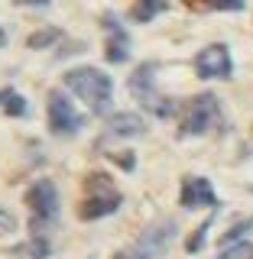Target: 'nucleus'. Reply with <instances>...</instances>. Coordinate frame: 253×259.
I'll list each match as a JSON object with an SVG mask.
<instances>
[{
	"mask_svg": "<svg viewBox=\"0 0 253 259\" xmlns=\"http://www.w3.org/2000/svg\"><path fill=\"white\" fill-rule=\"evenodd\" d=\"M65 88L85 101V107L94 113V117H104L111 110V97H114V81L111 75H104L101 68H91V65H81V68L65 71Z\"/></svg>",
	"mask_w": 253,
	"mask_h": 259,
	"instance_id": "obj_1",
	"label": "nucleus"
},
{
	"mask_svg": "<svg viewBox=\"0 0 253 259\" xmlns=\"http://www.w3.org/2000/svg\"><path fill=\"white\" fill-rule=\"evenodd\" d=\"M26 204H29V230H32V240H46L49 227L59 221V191L49 178H39L36 185L26 191Z\"/></svg>",
	"mask_w": 253,
	"mask_h": 259,
	"instance_id": "obj_2",
	"label": "nucleus"
},
{
	"mask_svg": "<svg viewBox=\"0 0 253 259\" xmlns=\"http://www.w3.org/2000/svg\"><path fill=\"white\" fill-rule=\"evenodd\" d=\"M153 71H156V62L140 65V68H136V75L130 78V91H133V97H136V101H140L150 113H156V117H169L175 104L156 91V75H153Z\"/></svg>",
	"mask_w": 253,
	"mask_h": 259,
	"instance_id": "obj_3",
	"label": "nucleus"
},
{
	"mask_svg": "<svg viewBox=\"0 0 253 259\" xmlns=\"http://www.w3.org/2000/svg\"><path fill=\"white\" fill-rule=\"evenodd\" d=\"M221 120H224V113H221L218 97L214 94H198L192 101V107H189V117H185V123H182V133L185 136H205V133L221 126Z\"/></svg>",
	"mask_w": 253,
	"mask_h": 259,
	"instance_id": "obj_4",
	"label": "nucleus"
},
{
	"mask_svg": "<svg viewBox=\"0 0 253 259\" xmlns=\"http://www.w3.org/2000/svg\"><path fill=\"white\" fill-rule=\"evenodd\" d=\"M81 126H85V117L75 110L68 94L62 88L49 94V130H52V136H78Z\"/></svg>",
	"mask_w": 253,
	"mask_h": 259,
	"instance_id": "obj_5",
	"label": "nucleus"
},
{
	"mask_svg": "<svg viewBox=\"0 0 253 259\" xmlns=\"http://www.w3.org/2000/svg\"><path fill=\"white\" fill-rule=\"evenodd\" d=\"M91 198L85 201V207H81V217L85 221H97V217H107L114 214V210L120 207V191H114L111 188V182H107V175H91Z\"/></svg>",
	"mask_w": 253,
	"mask_h": 259,
	"instance_id": "obj_6",
	"label": "nucleus"
},
{
	"mask_svg": "<svg viewBox=\"0 0 253 259\" xmlns=\"http://www.w3.org/2000/svg\"><path fill=\"white\" fill-rule=\"evenodd\" d=\"M195 71H198V78H231L234 75V62H231L227 46L224 42L205 46L198 55H195Z\"/></svg>",
	"mask_w": 253,
	"mask_h": 259,
	"instance_id": "obj_7",
	"label": "nucleus"
},
{
	"mask_svg": "<svg viewBox=\"0 0 253 259\" xmlns=\"http://www.w3.org/2000/svg\"><path fill=\"white\" fill-rule=\"evenodd\" d=\"M175 237V224L169 221V224H159V227H153V230H146L140 240H136V246L133 249H127L133 259H159L162 253H166V246L172 243Z\"/></svg>",
	"mask_w": 253,
	"mask_h": 259,
	"instance_id": "obj_8",
	"label": "nucleus"
},
{
	"mask_svg": "<svg viewBox=\"0 0 253 259\" xmlns=\"http://www.w3.org/2000/svg\"><path fill=\"white\" fill-rule=\"evenodd\" d=\"M182 207H211V210H218V194L214 188H211V182L208 178H201V175H195V178H185L182 182Z\"/></svg>",
	"mask_w": 253,
	"mask_h": 259,
	"instance_id": "obj_9",
	"label": "nucleus"
},
{
	"mask_svg": "<svg viewBox=\"0 0 253 259\" xmlns=\"http://www.w3.org/2000/svg\"><path fill=\"white\" fill-rule=\"evenodd\" d=\"M104 32H107V62L111 65H124L130 59V36L114 16H104Z\"/></svg>",
	"mask_w": 253,
	"mask_h": 259,
	"instance_id": "obj_10",
	"label": "nucleus"
},
{
	"mask_svg": "<svg viewBox=\"0 0 253 259\" xmlns=\"http://www.w3.org/2000/svg\"><path fill=\"white\" fill-rule=\"evenodd\" d=\"M107 133L111 136H143L146 123H143L140 113H117V117H111Z\"/></svg>",
	"mask_w": 253,
	"mask_h": 259,
	"instance_id": "obj_11",
	"label": "nucleus"
},
{
	"mask_svg": "<svg viewBox=\"0 0 253 259\" xmlns=\"http://www.w3.org/2000/svg\"><path fill=\"white\" fill-rule=\"evenodd\" d=\"M250 230H253V217H247V221H240V224H234L231 230H227L224 237H221V246H227V249H231L234 243H237V240H243Z\"/></svg>",
	"mask_w": 253,
	"mask_h": 259,
	"instance_id": "obj_12",
	"label": "nucleus"
},
{
	"mask_svg": "<svg viewBox=\"0 0 253 259\" xmlns=\"http://www.w3.org/2000/svg\"><path fill=\"white\" fill-rule=\"evenodd\" d=\"M211 221H214V214H211L208 221H205V224H201L198 230H195L192 237H189V243H185V249H189V253H201V246H205V237H208V230H211Z\"/></svg>",
	"mask_w": 253,
	"mask_h": 259,
	"instance_id": "obj_13",
	"label": "nucleus"
},
{
	"mask_svg": "<svg viewBox=\"0 0 253 259\" xmlns=\"http://www.w3.org/2000/svg\"><path fill=\"white\" fill-rule=\"evenodd\" d=\"M166 7H169V4H136V7H133V16L146 23V20H153L156 13H162Z\"/></svg>",
	"mask_w": 253,
	"mask_h": 259,
	"instance_id": "obj_14",
	"label": "nucleus"
},
{
	"mask_svg": "<svg viewBox=\"0 0 253 259\" xmlns=\"http://www.w3.org/2000/svg\"><path fill=\"white\" fill-rule=\"evenodd\" d=\"M62 32L59 29H46V32H32L29 36V49H43V46H49L52 39H59Z\"/></svg>",
	"mask_w": 253,
	"mask_h": 259,
	"instance_id": "obj_15",
	"label": "nucleus"
},
{
	"mask_svg": "<svg viewBox=\"0 0 253 259\" xmlns=\"http://www.w3.org/2000/svg\"><path fill=\"white\" fill-rule=\"evenodd\" d=\"M7 113H10V117H23V113H26V104H23L20 94H13L10 101H7Z\"/></svg>",
	"mask_w": 253,
	"mask_h": 259,
	"instance_id": "obj_16",
	"label": "nucleus"
},
{
	"mask_svg": "<svg viewBox=\"0 0 253 259\" xmlns=\"http://www.w3.org/2000/svg\"><path fill=\"white\" fill-rule=\"evenodd\" d=\"M13 227H16V217L7 207H0V230H13Z\"/></svg>",
	"mask_w": 253,
	"mask_h": 259,
	"instance_id": "obj_17",
	"label": "nucleus"
},
{
	"mask_svg": "<svg viewBox=\"0 0 253 259\" xmlns=\"http://www.w3.org/2000/svg\"><path fill=\"white\" fill-rule=\"evenodd\" d=\"M240 253H247V246H231V249H224V256H221V259H237Z\"/></svg>",
	"mask_w": 253,
	"mask_h": 259,
	"instance_id": "obj_18",
	"label": "nucleus"
},
{
	"mask_svg": "<svg viewBox=\"0 0 253 259\" xmlns=\"http://www.w3.org/2000/svg\"><path fill=\"white\" fill-rule=\"evenodd\" d=\"M13 97V91H0V101H10Z\"/></svg>",
	"mask_w": 253,
	"mask_h": 259,
	"instance_id": "obj_19",
	"label": "nucleus"
},
{
	"mask_svg": "<svg viewBox=\"0 0 253 259\" xmlns=\"http://www.w3.org/2000/svg\"><path fill=\"white\" fill-rule=\"evenodd\" d=\"M117 259H133V256H130V253H120V256H117Z\"/></svg>",
	"mask_w": 253,
	"mask_h": 259,
	"instance_id": "obj_20",
	"label": "nucleus"
},
{
	"mask_svg": "<svg viewBox=\"0 0 253 259\" xmlns=\"http://www.w3.org/2000/svg\"><path fill=\"white\" fill-rule=\"evenodd\" d=\"M4 39H7V36H4V29H0V46H4Z\"/></svg>",
	"mask_w": 253,
	"mask_h": 259,
	"instance_id": "obj_21",
	"label": "nucleus"
}]
</instances>
